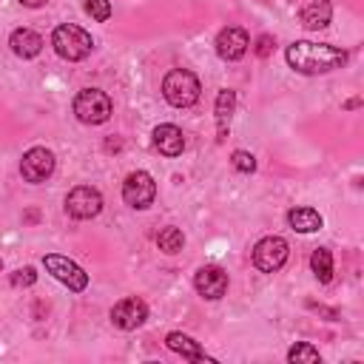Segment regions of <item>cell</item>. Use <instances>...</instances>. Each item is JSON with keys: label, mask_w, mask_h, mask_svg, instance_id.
Segmentation results:
<instances>
[{"label": "cell", "mask_w": 364, "mask_h": 364, "mask_svg": "<svg viewBox=\"0 0 364 364\" xmlns=\"http://www.w3.org/2000/svg\"><path fill=\"white\" fill-rule=\"evenodd\" d=\"M284 57H287V65L293 71L307 74V77L336 71L347 63V51L327 46V43H310V40H296L293 46H287Z\"/></svg>", "instance_id": "6da1fadb"}, {"label": "cell", "mask_w": 364, "mask_h": 364, "mask_svg": "<svg viewBox=\"0 0 364 364\" xmlns=\"http://www.w3.org/2000/svg\"><path fill=\"white\" fill-rule=\"evenodd\" d=\"M199 77L188 68H171L162 80V97L173 105V108H191L199 100Z\"/></svg>", "instance_id": "7a4b0ae2"}, {"label": "cell", "mask_w": 364, "mask_h": 364, "mask_svg": "<svg viewBox=\"0 0 364 364\" xmlns=\"http://www.w3.org/2000/svg\"><path fill=\"white\" fill-rule=\"evenodd\" d=\"M51 46H54V51H57L63 60H68V63H80V60H85V57L91 54L94 40H91V34L82 31L80 26H74V23H63V26L54 28V34H51Z\"/></svg>", "instance_id": "3957f363"}, {"label": "cell", "mask_w": 364, "mask_h": 364, "mask_svg": "<svg viewBox=\"0 0 364 364\" xmlns=\"http://www.w3.org/2000/svg\"><path fill=\"white\" fill-rule=\"evenodd\" d=\"M111 111H114L111 97L105 91H100V88H82L74 97V114L85 125H102V122H108Z\"/></svg>", "instance_id": "277c9868"}, {"label": "cell", "mask_w": 364, "mask_h": 364, "mask_svg": "<svg viewBox=\"0 0 364 364\" xmlns=\"http://www.w3.org/2000/svg\"><path fill=\"white\" fill-rule=\"evenodd\" d=\"M43 264H46V270H48L60 284H65L71 293H82V290L88 287V273H85L77 262H71L68 256L46 253V256H43Z\"/></svg>", "instance_id": "5b68a950"}, {"label": "cell", "mask_w": 364, "mask_h": 364, "mask_svg": "<svg viewBox=\"0 0 364 364\" xmlns=\"http://www.w3.org/2000/svg\"><path fill=\"white\" fill-rule=\"evenodd\" d=\"M287 253H290V245L282 236H264L253 245V264L262 273H276L284 267Z\"/></svg>", "instance_id": "8992f818"}, {"label": "cell", "mask_w": 364, "mask_h": 364, "mask_svg": "<svg viewBox=\"0 0 364 364\" xmlns=\"http://www.w3.org/2000/svg\"><path fill=\"white\" fill-rule=\"evenodd\" d=\"M154 196H156V182H154V176L148 171H131L125 176V182H122L125 205H131L136 210H145V208H151Z\"/></svg>", "instance_id": "52a82bcc"}, {"label": "cell", "mask_w": 364, "mask_h": 364, "mask_svg": "<svg viewBox=\"0 0 364 364\" xmlns=\"http://www.w3.org/2000/svg\"><path fill=\"white\" fill-rule=\"evenodd\" d=\"M102 210V193L91 185H77L65 196V213L74 219H94Z\"/></svg>", "instance_id": "ba28073f"}, {"label": "cell", "mask_w": 364, "mask_h": 364, "mask_svg": "<svg viewBox=\"0 0 364 364\" xmlns=\"http://www.w3.org/2000/svg\"><path fill=\"white\" fill-rule=\"evenodd\" d=\"M54 154L48 151V148H28L26 154H23V159H20V176L26 179V182H31V185H40V182H46L51 173H54Z\"/></svg>", "instance_id": "9c48e42d"}, {"label": "cell", "mask_w": 364, "mask_h": 364, "mask_svg": "<svg viewBox=\"0 0 364 364\" xmlns=\"http://www.w3.org/2000/svg\"><path fill=\"white\" fill-rule=\"evenodd\" d=\"M193 287H196V293H199L202 299L216 301V299H222L225 290H228V273H225L222 267H216V264H205V267H199V270L193 273Z\"/></svg>", "instance_id": "30bf717a"}, {"label": "cell", "mask_w": 364, "mask_h": 364, "mask_svg": "<svg viewBox=\"0 0 364 364\" xmlns=\"http://www.w3.org/2000/svg\"><path fill=\"white\" fill-rule=\"evenodd\" d=\"M145 318H148V304L136 296H128L111 307V321L119 330H136Z\"/></svg>", "instance_id": "8fae6325"}, {"label": "cell", "mask_w": 364, "mask_h": 364, "mask_svg": "<svg viewBox=\"0 0 364 364\" xmlns=\"http://www.w3.org/2000/svg\"><path fill=\"white\" fill-rule=\"evenodd\" d=\"M247 46H250V37H247V31L245 28H239V26H228V28H222L219 31V37H216V54L222 57V60H242L245 57V51H247Z\"/></svg>", "instance_id": "7c38bea8"}, {"label": "cell", "mask_w": 364, "mask_h": 364, "mask_svg": "<svg viewBox=\"0 0 364 364\" xmlns=\"http://www.w3.org/2000/svg\"><path fill=\"white\" fill-rule=\"evenodd\" d=\"M154 148L165 156H179L185 151V134L171 125V122H162L154 128Z\"/></svg>", "instance_id": "4fadbf2b"}, {"label": "cell", "mask_w": 364, "mask_h": 364, "mask_svg": "<svg viewBox=\"0 0 364 364\" xmlns=\"http://www.w3.org/2000/svg\"><path fill=\"white\" fill-rule=\"evenodd\" d=\"M9 46H11V51H14L20 60H31V57L40 54L43 37H40L37 31H31V28H14L11 37H9Z\"/></svg>", "instance_id": "5bb4252c"}, {"label": "cell", "mask_w": 364, "mask_h": 364, "mask_svg": "<svg viewBox=\"0 0 364 364\" xmlns=\"http://www.w3.org/2000/svg\"><path fill=\"white\" fill-rule=\"evenodd\" d=\"M301 26L310 28V31H318V28H327L330 26V17H333V6L330 0H313L301 9Z\"/></svg>", "instance_id": "9a60e30c"}, {"label": "cell", "mask_w": 364, "mask_h": 364, "mask_svg": "<svg viewBox=\"0 0 364 364\" xmlns=\"http://www.w3.org/2000/svg\"><path fill=\"white\" fill-rule=\"evenodd\" d=\"M287 225L293 230H299V233H313V230H318L324 225V219H321V213L316 208H290L287 210Z\"/></svg>", "instance_id": "2e32d148"}, {"label": "cell", "mask_w": 364, "mask_h": 364, "mask_svg": "<svg viewBox=\"0 0 364 364\" xmlns=\"http://www.w3.org/2000/svg\"><path fill=\"white\" fill-rule=\"evenodd\" d=\"M233 108H236V94L230 91V88H222L219 94H216V131H219V142H225V136H228V125H230V114H233Z\"/></svg>", "instance_id": "e0dca14e"}, {"label": "cell", "mask_w": 364, "mask_h": 364, "mask_svg": "<svg viewBox=\"0 0 364 364\" xmlns=\"http://www.w3.org/2000/svg\"><path fill=\"white\" fill-rule=\"evenodd\" d=\"M165 344H168L173 353H179L182 358H188V361H210V358L205 355V350H202L191 336H185V333H168Z\"/></svg>", "instance_id": "ac0fdd59"}, {"label": "cell", "mask_w": 364, "mask_h": 364, "mask_svg": "<svg viewBox=\"0 0 364 364\" xmlns=\"http://www.w3.org/2000/svg\"><path fill=\"white\" fill-rule=\"evenodd\" d=\"M310 270L316 273V279L321 284H327L333 279V253L327 247H316L313 256H310Z\"/></svg>", "instance_id": "d6986e66"}, {"label": "cell", "mask_w": 364, "mask_h": 364, "mask_svg": "<svg viewBox=\"0 0 364 364\" xmlns=\"http://www.w3.org/2000/svg\"><path fill=\"white\" fill-rule=\"evenodd\" d=\"M182 245H185V236H182L179 228H162V230L156 233V247H159L162 253H168V256L179 253Z\"/></svg>", "instance_id": "ffe728a7"}, {"label": "cell", "mask_w": 364, "mask_h": 364, "mask_svg": "<svg viewBox=\"0 0 364 364\" xmlns=\"http://www.w3.org/2000/svg\"><path fill=\"white\" fill-rule=\"evenodd\" d=\"M287 361L290 364H316V361H321V355H318V350L313 347V344H307V341H301V344H293L290 350H287Z\"/></svg>", "instance_id": "44dd1931"}, {"label": "cell", "mask_w": 364, "mask_h": 364, "mask_svg": "<svg viewBox=\"0 0 364 364\" xmlns=\"http://www.w3.org/2000/svg\"><path fill=\"white\" fill-rule=\"evenodd\" d=\"M230 165H233L239 173H253V171H256V156L247 154V151H233V154H230Z\"/></svg>", "instance_id": "7402d4cb"}, {"label": "cell", "mask_w": 364, "mask_h": 364, "mask_svg": "<svg viewBox=\"0 0 364 364\" xmlns=\"http://www.w3.org/2000/svg\"><path fill=\"white\" fill-rule=\"evenodd\" d=\"M85 14H91L97 23H105L111 17V0H85Z\"/></svg>", "instance_id": "603a6c76"}, {"label": "cell", "mask_w": 364, "mask_h": 364, "mask_svg": "<svg viewBox=\"0 0 364 364\" xmlns=\"http://www.w3.org/2000/svg\"><path fill=\"white\" fill-rule=\"evenodd\" d=\"M34 282H37V270L34 267H20V270L11 273V284L14 287H31Z\"/></svg>", "instance_id": "cb8c5ba5"}, {"label": "cell", "mask_w": 364, "mask_h": 364, "mask_svg": "<svg viewBox=\"0 0 364 364\" xmlns=\"http://www.w3.org/2000/svg\"><path fill=\"white\" fill-rule=\"evenodd\" d=\"M253 51H256V57H262V60L270 57V51H273V37H270V34H262V37L256 40V48H253Z\"/></svg>", "instance_id": "d4e9b609"}, {"label": "cell", "mask_w": 364, "mask_h": 364, "mask_svg": "<svg viewBox=\"0 0 364 364\" xmlns=\"http://www.w3.org/2000/svg\"><path fill=\"white\" fill-rule=\"evenodd\" d=\"M20 3H23L26 9H40V6H46L48 0H20Z\"/></svg>", "instance_id": "484cf974"}, {"label": "cell", "mask_w": 364, "mask_h": 364, "mask_svg": "<svg viewBox=\"0 0 364 364\" xmlns=\"http://www.w3.org/2000/svg\"><path fill=\"white\" fill-rule=\"evenodd\" d=\"M0 270H3V259H0Z\"/></svg>", "instance_id": "4316f807"}]
</instances>
